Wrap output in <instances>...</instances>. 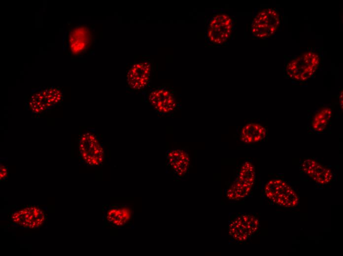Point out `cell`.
<instances>
[{
    "label": "cell",
    "mask_w": 343,
    "mask_h": 256,
    "mask_svg": "<svg viewBox=\"0 0 343 256\" xmlns=\"http://www.w3.org/2000/svg\"><path fill=\"white\" fill-rule=\"evenodd\" d=\"M320 63L321 57L317 52L305 51L287 61L285 66L286 75L295 81H307L315 73Z\"/></svg>",
    "instance_id": "obj_1"
},
{
    "label": "cell",
    "mask_w": 343,
    "mask_h": 256,
    "mask_svg": "<svg viewBox=\"0 0 343 256\" xmlns=\"http://www.w3.org/2000/svg\"><path fill=\"white\" fill-rule=\"evenodd\" d=\"M234 27V20L228 14L219 12L214 14L207 21V42L213 45H223L232 37Z\"/></svg>",
    "instance_id": "obj_2"
},
{
    "label": "cell",
    "mask_w": 343,
    "mask_h": 256,
    "mask_svg": "<svg viewBox=\"0 0 343 256\" xmlns=\"http://www.w3.org/2000/svg\"><path fill=\"white\" fill-rule=\"evenodd\" d=\"M266 197L275 205L285 208L298 206L299 198L293 188L281 179H272L264 188Z\"/></svg>",
    "instance_id": "obj_3"
},
{
    "label": "cell",
    "mask_w": 343,
    "mask_h": 256,
    "mask_svg": "<svg viewBox=\"0 0 343 256\" xmlns=\"http://www.w3.org/2000/svg\"><path fill=\"white\" fill-rule=\"evenodd\" d=\"M46 221V212L39 205H24L12 211L9 216L10 223L22 228L37 229L43 226Z\"/></svg>",
    "instance_id": "obj_4"
},
{
    "label": "cell",
    "mask_w": 343,
    "mask_h": 256,
    "mask_svg": "<svg viewBox=\"0 0 343 256\" xmlns=\"http://www.w3.org/2000/svg\"><path fill=\"white\" fill-rule=\"evenodd\" d=\"M280 22V16L276 9L267 8L260 10L251 21V32L257 38H270L278 30Z\"/></svg>",
    "instance_id": "obj_5"
},
{
    "label": "cell",
    "mask_w": 343,
    "mask_h": 256,
    "mask_svg": "<svg viewBox=\"0 0 343 256\" xmlns=\"http://www.w3.org/2000/svg\"><path fill=\"white\" fill-rule=\"evenodd\" d=\"M255 177L253 164L250 161L244 162L240 166L235 181L227 191L228 198L232 200H239L246 197L251 191Z\"/></svg>",
    "instance_id": "obj_6"
},
{
    "label": "cell",
    "mask_w": 343,
    "mask_h": 256,
    "mask_svg": "<svg viewBox=\"0 0 343 256\" xmlns=\"http://www.w3.org/2000/svg\"><path fill=\"white\" fill-rule=\"evenodd\" d=\"M103 218L105 225L113 228H125L132 224L134 210L125 204L104 205L103 207Z\"/></svg>",
    "instance_id": "obj_7"
},
{
    "label": "cell",
    "mask_w": 343,
    "mask_h": 256,
    "mask_svg": "<svg viewBox=\"0 0 343 256\" xmlns=\"http://www.w3.org/2000/svg\"><path fill=\"white\" fill-rule=\"evenodd\" d=\"M79 152L82 161L88 165L98 166L103 162V147L96 136L90 132H86L80 136Z\"/></svg>",
    "instance_id": "obj_8"
},
{
    "label": "cell",
    "mask_w": 343,
    "mask_h": 256,
    "mask_svg": "<svg viewBox=\"0 0 343 256\" xmlns=\"http://www.w3.org/2000/svg\"><path fill=\"white\" fill-rule=\"evenodd\" d=\"M259 226V223L256 217L250 214H242L230 222L229 232L236 241L242 242L256 233Z\"/></svg>",
    "instance_id": "obj_9"
},
{
    "label": "cell",
    "mask_w": 343,
    "mask_h": 256,
    "mask_svg": "<svg viewBox=\"0 0 343 256\" xmlns=\"http://www.w3.org/2000/svg\"><path fill=\"white\" fill-rule=\"evenodd\" d=\"M148 99L152 108L160 114H169L176 107L174 96L165 88H161L152 91Z\"/></svg>",
    "instance_id": "obj_10"
},
{
    "label": "cell",
    "mask_w": 343,
    "mask_h": 256,
    "mask_svg": "<svg viewBox=\"0 0 343 256\" xmlns=\"http://www.w3.org/2000/svg\"><path fill=\"white\" fill-rule=\"evenodd\" d=\"M302 169L310 179L320 185L330 183L333 178L330 168L312 159H307L303 161Z\"/></svg>",
    "instance_id": "obj_11"
},
{
    "label": "cell",
    "mask_w": 343,
    "mask_h": 256,
    "mask_svg": "<svg viewBox=\"0 0 343 256\" xmlns=\"http://www.w3.org/2000/svg\"><path fill=\"white\" fill-rule=\"evenodd\" d=\"M151 73L150 64L148 62L137 63L129 70L127 80L129 87L138 90L144 88L148 83Z\"/></svg>",
    "instance_id": "obj_12"
},
{
    "label": "cell",
    "mask_w": 343,
    "mask_h": 256,
    "mask_svg": "<svg viewBox=\"0 0 343 256\" xmlns=\"http://www.w3.org/2000/svg\"><path fill=\"white\" fill-rule=\"evenodd\" d=\"M166 159L168 165L177 178H180L185 175L190 163V158L186 151L181 149L169 150Z\"/></svg>",
    "instance_id": "obj_13"
},
{
    "label": "cell",
    "mask_w": 343,
    "mask_h": 256,
    "mask_svg": "<svg viewBox=\"0 0 343 256\" xmlns=\"http://www.w3.org/2000/svg\"><path fill=\"white\" fill-rule=\"evenodd\" d=\"M267 133V129L264 126L258 123H250L242 128L240 139L244 143H256L263 140Z\"/></svg>",
    "instance_id": "obj_14"
},
{
    "label": "cell",
    "mask_w": 343,
    "mask_h": 256,
    "mask_svg": "<svg viewBox=\"0 0 343 256\" xmlns=\"http://www.w3.org/2000/svg\"><path fill=\"white\" fill-rule=\"evenodd\" d=\"M90 39V33L85 27L76 28L71 33L70 46L72 52L78 53L85 49Z\"/></svg>",
    "instance_id": "obj_15"
},
{
    "label": "cell",
    "mask_w": 343,
    "mask_h": 256,
    "mask_svg": "<svg viewBox=\"0 0 343 256\" xmlns=\"http://www.w3.org/2000/svg\"><path fill=\"white\" fill-rule=\"evenodd\" d=\"M332 115L331 109L323 107L316 112L311 121V127L316 131H323L327 127Z\"/></svg>",
    "instance_id": "obj_16"
},
{
    "label": "cell",
    "mask_w": 343,
    "mask_h": 256,
    "mask_svg": "<svg viewBox=\"0 0 343 256\" xmlns=\"http://www.w3.org/2000/svg\"><path fill=\"white\" fill-rule=\"evenodd\" d=\"M8 176V170L7 167L0 164V181L7 179Z\"/></svg>",
    "instance_id": "obj_17"
},
{
    "label": "cell",
    "mask_w": 343,
    "mask_h": 256,
    "mask_svg": "<svg viewBox=\"0 0 343 256\" xmlns=\"http://www.w3.org/2000/svg\"><path fill=\"white\" fill-rule=\"evenodd\" d=\"M339 101L340 102V104L342 105V107L343 108V93H342V95L341 94V96H340Z\"/></svg>",
    "instance_id": "obj_18"
}]
</instances>
